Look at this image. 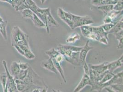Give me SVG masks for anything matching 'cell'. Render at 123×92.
Returning a JSON list of instances; mask_svg holds the SVG:
<instances>
[{"instance_id": "18", "label": "cell", "mask_w": 123, "mask_h": 92, "mask_svg": "<svg viewBox=\"0 0 123 92\" xmlns=\"http://www.w3.org/2000/svg\"><path fill=\"white\" fill-rule=\"evenodd\" d=\"M113 5H103L98 7V10L102 11L104 16L106 15L109 12L112 11L113 8Z\"/></svg>"}, {"instance_id": "27", "label": "cell", "mask_w": 123, "mask_h": 92, "mask_svg": "<svg viewBox=\"0 0 123 92\" xmlns=\"http://www.w3.org/2000/svg\"><path fill=\"white\" fill-rule=\"evenodd\" d=\"M118 21L116 22L108 23V24H104L103 25L101 26L102 27V28H103V31L106 32H107L108 34V32L113 28V27L118 22Z\"/></svg>"}, {"instance_id": "30", "label": "cell", "mask_w": 123, "mask_h": 92, "mask_svg": "<svg viewBox=\"0 0 123 92\" xmlns=\"http://www.w3.org/2000/svg\"><path fill=\"white\" fill-rule=\"evenodd\" d=\"M123 0H120L113 6V10L116 11H123Z\"/></svg>"}, {"instance_id": "4", "label": "cell", "mask_w": 123, "mask_h": 92, "mask_svg": "<svg viewBox=\"0 0 123 92\" xmlns=\"http://www.w3.org/2000/svg\"><path fill=\"white\" fill-rule=\"evenodd\" d=\"M115 84H123V71L114 75L113 77L108 82L100 84V87L102 90L105 87H109Z\"/></svg>"}, {"instance_id": "35", "label": "cell", "mask_w": 123, "mask_h": 92, "mask_svg": "<svg viewBox=\"0 0 123 92\" xmlns=\"http://www.w3.org/2000/svg\"><path fill=\"white\" fill-rule=\"evenodd\" d=\"M55 59L56 61L58 62V63H61L63 61V60H64L63 56L61 54H59L58 55H57L56 57V58H55Z\"/></svg>"}, {"instance_id": "25", "label": "cell", "mask_w": 123, "mask_h": 92, "mask_svg": "<svg viewBox=\"0 0 123 92\" xmlns=\"http://www.w3.org/2000/svg\"><path fill=\"white\" fill-rule=\"evenodd\" d=\"M45 53L47 56L50 57L49 58L51 59L56 58V57L60 54L59 52L55 48H51L50 50L46 51Z\"/></svg>"}, {"instance_id": "31", "label": "cell", "mask_w": 123, "mask_h": 92, "mask_svg": "<svg viewBox=\"0 0 123 92\" xmlns=\"http://www.w3.org/2000/svg\"><path fill=\"white\" fill-rule=\"evenodd\" d=\"M0 1L9 3L12 5L13 8L15 9L16 7L18 5L20 0H0Z\"/></svg>"}, {"instance_id": "24", "label": "cell", "mask_w": 123, "mask_h": 92, "mask_svg": "<svg viewBox=\"0 0 123 92\" xmlns=\"http://www.w3.org/2000/svg\"><path fill=\"white\" fill-rule=\"evenodd\" d=\"M22 16L25 19H31L34 14V12L29 8L25 9L20 12Z\"/></svg>"}, {"instance_id": "34", "label": "cell", "mask_w": 123, "mask_h": 92, "mask_svg": "<svg viewBox=\"0 0 123 92\" xmlns=\"http://www.w3.org/2000/svg\"><path fill=\"white\" fill-rule=\"evenodd\" d=\"M114 35L115 36V38H116L117 40H119L120 39H121V38H123V30H122V31H119V32H118L117 33L115 34Z\"/></svg>"}, {"instance_id": "23", "label": "cell", "mask_w": 123, "mask_h": 92, "mask_svg": "<svg viewBox=\"0 0 123 92\" xmlns=\"http://www.w3.org/2000/svg\"><path fill=\"white\" fill-rule=\"evenodd\" d=\"M60 45L64 49L66 50H70L72 52H79L83 48V47H81V46H76L63 45V44H60Z\"/></svg>"}, {"instance_id": "3", "label": "cell", "mask_w": 123, "mask_h": 92, "mask_svg": "<svg viewBox=\"0 0 123 92\" xmlns=\"http://www.w3.org/2000/svg\"><path fill=\"white\" fill-rule=\"evenodd\" d=\"M57 14L59 18L64 21L72 30L73 23L72 21V13L65 11L62 8L59 7L57 9Z\"/></svg>"}, {"instance_id": "8", "label": "cell", "mask_w": 123, "mask_h": 92, "mask_svg": "<svg viewBox=\"0 0 123 92\" xmlns=\"http://www.w3.org/2000/svg\"><path fill=\"white\" fill-rule=\"evenodd\" d=\"M41 67L46 69L49 72H53L56 74L58 73V72L54 65L52 60L51 58H49L47 60H44L42 62L41 64Z\"/></svg>"}, {"instance_id": "28", "label": "cell", "mask_w": 123, "mask_h": 92, "mask_svg": "<svg viewBox=\"0 0 123 92\" xmlns=\"http://www.w3.org/2000/svg\"><path fill=\"white\" fill-rule=\"evenodd\" d=\"M28 72V69L26 70H21L18 73V76L14 78V80L18 79V80H23L27 76Z\"/></svg>"}, {"instance_id": "19", "label": "cell", "mask_w": 123, "mask_h": 92, "mask_svg": "<svg viewBox=\"0 0 123 92\" xmlns=\"http://www.w3.org/2000/svg\"><path fill=\"white\" fill-rule=\"evenodd\" d=\"M80 36L78 33H73L67 37L66 42L68 43H74L80 40Z\"/></svg>"}, {"instance_id": "16", "label": "cell", "mask_w": 123, "mask_h": 92, "mask_svg": "<svg viewBox=\"0 0 123 92\" xmlns=\"http://www.w3.org/2000/svg\"><path fill=\"white\" fill-rule=\"evenodd\" d=\"M7 25V22L6 21H4L3 22L0 23V33L5 41H7L8 39L7 33L6 31Z\"/></svg>"}, {"instance_id": "32", "label": "cell", "mask_w": 123, "mask_h": 92, "mask_svg": "<svg viewBox=\"0 0 123 92\" xmlns=\"http://www.w3.org/2000/svg\"><path fill=\"white\" fill-rule=\"evenodd\" d=\"M18 64H19V68L21 70H28L29 67V64L26 63H23L21 62H18Z\"/></svg>"}, {"instance_id": "26", "label": "cell", "mask_w": 123, "mask_h": 92, "mask_svg": "<svg viewBox=\"0 0 123 92\" xmlns=\"http://www.w3.org/2000/svg\"><path fill=\"white\" fill-rule=\"evenodd\" d=\"M122 11H116L113 10L109 12L107 14V15H108L112 20L113 21V22H114L113 20L115 19L117 17H118V16L122 14Z\"/></svg>"}, {"instance_id": "11", "label": "cell", "mask_w": 123, "mask_h": 92, "mask_svg": "<svg viewBox=\"0 0 123 92\" xmlns=\"http://www.w3.org/2000/svg\"><path fill=\"white\" fill-rule=\"evenodd\" d=\"M50 10H51L50 7H47L46 8H41L40 7H39V8L35 13L46 25V17L48 12Z\"/></svg>"}, {"instance_id": "12", "label": "cell", "mask_w": 123, "mask_h": 92, "mask_svg": "<svg viewBox=\"0 0 123 92\" xmlns=\"http://www.w3.org/2000/svg\"><path fill=\"white\" fill-rule=\"evenodd\" d=\"M20 70L18 63L16 61L12 62V63L11 65L10 73L11 75L13 77L14 79L18 76Z\"/></svg>"}, {"instance_id": "36", "label": "cell", "mask_w": 123, "mask_h": 92, "mask_svg": "<svg viewBox=\"0 0 123 92\" xmlns=\"http://www.w3.org/2000/svg\"><path fill=\"white\" fill-rule=\"evenodd\" d=\"M118 41V44L117 49L119 50L123 49V38L120 39Z\"/></svg>"}, {"instance_id": "13", "label": "cell", "mask_w": 123, "mask_h": 92, "mask_svg": "<svg viewBox=\"0 0 123 92\" xmlns=\"http://www.w3.org/2000/svg\"><path fill=\"white\" fill-rule=\"evenodd\" d=\"M31 20L36 27L38 28H46V25L35 13H34Z\"/></svg>"}, {"instance_id": "2", "label": "cell", "mask_w": 123, "mask_h": 92, "mask_svg": "<svg viewBox=\"0 0 123 92\" xmlns=\"http://www.w3.org/2000/svg\"><path fill=\"white\" fill-rule=\"evenodd\" d=\"M72 17L73 23L72 30L76 29L78 27H80L82 26L90 25L94 23L93 20L89 16H80L76 15L72 13Z\"/></svg>"}, {"instance_id": "37", "label": "cell", "mask_w": 123, "mask_h": 92, "mask_svg": "<svg viewBox=\"0 0 123 92\" xmlns=\"http://www.w3.org/2000/svg\"><path fill=\"white\" fill-rule=\"evenodd\" d=\"M104 89H105L108 92H115L109 87H105Z\"/></svg>"}, {"instance_id": "43", "label": "cell", "mask_w": 123, "mask_h": 92, "mask_svg": "<svg viewBox=\"0 0 123 92\" xmlns=\"http://www.w3.org/2000/svg\"></svg>"}, {"instance_id": "6", "label": "cell", "mask_w": 123, "mask_h": 92, "mask_svg": "<svg viewBox=\"0 0 123 92\" xmlns=\"http://www.w3.org/2000/svg\"><path fill=\"white\" fill-rule=\"evenodd\" d=\"M108 62H105L101 64L97 65H89V66L90 69H91L96 73V74L98 76V77L99 76V75L108 70Z\"/></svg>"}, {"instance_id": "9", "label": "cell", "mask_w": 123, "mask_h": 92, "mask_svg": "<svg viewBox=\"0 0 123 92\" xmlns=\"http://www.w3.org/2000/svg\"><path fill=\"white\" fill-rule=\"evenodd\" d=\"M90 82L89 76L84 74L81 81L74 89L73 92H80L85 87H86L87 85H90Z\"/></svg>"}, {"instance_id": "5", "label": "cell", "mask_w": 123, "mask_h": 92, "mask_svg": "<svg viewBox=\"0 0 123 92\" xmlns=\"http://www.w3.org/2000/svg\"><path fill=\"white\" fill-rule=\"evenodd\" d=\"M92 49H93V47L89 45V41H87L79 53V62L80 66H82L86 62V60L88 53Z\"/></svg>"}, {"instance_id": "14", "label": "cell", "mask_w": 123, "mask_h": 92, "mask_svg": "<svg viewBox=\"0 0 123 92\" xmlns=\"http://www.w3.org/2000/svg\"><path fill=\"white\" fill-rule=\"evenodd\" d=\"M123 17L120 20L118 21V22L114 25L113 28L108 32V34L111 33L113 35L117 33L118 32L123 30Z\"/></svg>"}, {"instance_id": "29", "label": "cell", "mask_w": 123, "mask_h": 92, "mask_svg": "<svg viewBox=\"0 0 123 92\" xmlns=\"http://www.w3.org/2000/svg\"><path fill=\"white\" fill-rule=\"evenodd\" d=\"M109 87L115 92H123V84H115Z\"/></svg>"}, {"instance_id": "17", "label": "cell", "mask_w": 123, "mask_h": 92, "mask_svg": "<svg viewBox=\"0 0 123 92\" xmlns=\"http://www.w3.org/2000/svg\"><path fill=\"white\" fill-rule=\"evenodd\" d=\"M82 35L84 37L87 38L93 31V26L87 25V26H82L80 27Z\"/></svg>"}, {"instance_id": "7", "label": "cell", "mask_w": 123, "mask_h": 92, "mask_svg": "<svg viewBox=\"0 0 123 92\" xmlns=\"http://www.w3.org/2000/svg\"><path fill=\"white\" fill-rule=\"evenodd\" d=\"M123 54L116 60L112 62H109L108 65V70L111 72L113 73V72L118 68L123 66Z\"/></svg>"}, {"instance_id": "1", "label": "cell", "mask_w": 123, "mask_h": 92, "mask_svg": "<svg viewBox=\"0 0 123 92\" xmlns=\"http://www.w3.org/2000/svg\"><path fill=\"white\" fill-rule=\"evenodd\" d=\"M11 40V44L12 46L21 41L29 40V36L21 29L19 27L15 26L12 29Z\"/></svg>"}, {"instance_id": "42", "label": "cell", "mask_w": 123, "mask_h": 92, "mask_svg": "<svg viewBox=\"0 0 123 92\" xmlns=\"http://www.w3.org/2000/svg\"><path fill=\"white\" fill-rule=\"evenodd\" d=\"M75 0H74V1H75Z\"/></svg>"}, {"instance_id": "38", "label": "cell", "mask_w": 123, "mask_h": 92, "mask_svg": "<svg viewBox=\"0 0 123 92\" xmlns=\"http://www.w3.org/2000/svg\"><path fill=\"white\" fill-rule=\"evenodd\" d=\"M4 20H3V19L1 17V16H0V23H1V22H3Z\"/></svg>"}, {"instance_id": "40", "label": "cell", "mask_w": 123, "mask_h": 92, "mask_svg": "<svg viewBox=\"0 0 123 92\" xmlns=\"http://www.w3.org/2000/svg\"><path fill=\"white\" fill-rule=\"evenodd\" d=\"M52 90V91L53 92H57L56 90H54V89H53Z\"/></svg>"}, {"instance_id": "33", "label": "cell", "mask_w": 123, "mask_h": 92, "mask_svg": "<svg viewBox=\"0 0 123 92\" xmlns=\"http://www.w3.org/2000/svg\"><path fill=\"white\" fill-rule=\"evenodd\" d=\"M84 71V74L89 76V72H90V68L89 65L87 64V63L86 62L82 66Z\"/></svg>"}, {"instance_id": "22", "label": "cell", "mask_w": 123, "mask_h": 92, "mask_svg": "<svg viewBox=\"0 0 123 92\" xmlns=\"http://www.w3.org/2000/svg\"><path fill=\"white\" fill-rule=\"evenodd\" d=\"M114 75V74H113V73L111 72L108 70L106 72V73L105 74V75H104V76L103 77L101 80L100 82H99L100 84H103V83L107 82L108 81H109L113 77Z\"/></svg>"}, {"instance_id": "41", "label": "cell", "mask_w": 123, "mask_h": 92, "mask_svg": "<svg viewBox=\"0 0 123 92\" xmlns=\"http://www.w3.org/2000/svg\"><path fill=\"white\" fill-rule=\"evenodd\" d=\"M19 92V91H18V90H17H17H16L15 91V92Z\"/></svg>"}, {"instance_id": "10", "label": "cell", "mask_w": 123, "mask_h": 92, "mask_svg": "<svg viewBox=\"0 0 123 92\" xmlns=\"http://www.w3.org/2000/svg\"><path fill=\"white\" fill-rule=\"evenodd\" d=\"M46 29L47 32L48 34L50 33V29L49 28L51 27H56L58 26V24L56 22V20L54 19L51 15V10L50 11L46 17Z\"/></svg>"}, {"instance_id": "15", "label": "cell", "mask_w": 123, "mask_h": 92, "mask_svg": "<svg viewBox=\"0 0 123 92\" xmlns=\"http://www.w3.org/2000/svg\"><path fill=\"white\" fill-rule=\"evenodd\" d=\"M52 61L53 62V64H54L55 67L56 68L57 72L59 73V74H60L61 77H62V80H63V82H64V83H66V78H65V77L64 76V72H63V70L62 67V66L61 63H58V62L56 61L55 59H52Z\"/></svg>"}, {"instance_id": "20", "label": "cell", "mask_w": 123, "mask_h": 92, "mask_svg": "<svg viewBox=\"0 0 123 92\" xmlns=\"http://www.w3.org/2000/svg\"><path fill=\"white\" fill-rule=\"evenodd\" d=\"M7 77L6 72H3L0 74V83L2 86L3 90H5L7 86Z\"/></svg>"}, {"instance_id": "21", "label": "cell", "mask_w": 123, "mask_h": 92, "mask_svg": "<svg viewBox=\"0 0 123 92\" xmlns=\"http://www.w3.org/2000/svg\"><path fill=\"white\" fill-rule=\"evenodd\" d=\"M26 3L28 6L29 9L32 11L34 13L39 8V7L37 6L36 3L33 1V0H26Z\"/></svg>"}, {"instance_id": "39", "label": "cell", "mask_w": 123, "mask_h": 92, "mask_svg": "<svg viewBox=\"0 0 123 92\" xmlns=\"http://www.w3.org/2000/svg\"><path fill=\"white\" fill-rule=\"evenodd\" d=\"M46 0H41V3L42 4H43L45 2V1H46Z\"/></svg>"}]
</instances>
